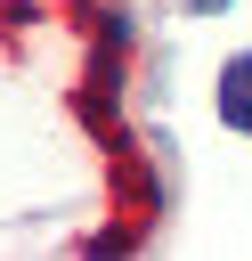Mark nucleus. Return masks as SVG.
I'll use <instances>...</instances> for the list:
<instances>
[{
    "label": "nucleus",
    "mask_w": 252,
    "mask_h": 261,
    "mask_svg": "<svg viewBox=\"0 0 252 261\" xmlns=\"http://www.w3.org/2000/svg\"><path fill=\"white\" fill-rule=\"evenodd\" d=\"M219 122L252 139V57H228L219 65Z\"/></svg>",
    "instance_id": "nucleus-1"
},
{
    "label": "nucleus",
    "mask_w": 252,
    "mask_h": 261,
    "mask_svg": "<svg viewBox=\"0 0 252 261\" xmlns=\"http://www.w3.org/2000/svg\"><path fill=\"white\" fill-rule=\"evenodd\" d=\"M195 8H228V0H195Z\"/></svg>",
    "instance_id": "nucleus-2"
}]
</instances>
